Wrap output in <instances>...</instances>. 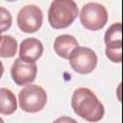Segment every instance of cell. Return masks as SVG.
<instances>
[{"label": "cell", "mask_w": 123, "mask_h": 123, "mask_svg": "<svg viewBox=\"0 0 123 123\" xmlns=\"http://www.w3.org/2000/svg\"><path fill=\"white\" fill-rule=\"evenodd\" d=\"M37 66L36 62H28L18 58L13 62L11 68L12 81L17 86H26L33 83L37 77Z\"/></svg>", "instance_id": "8"}, {"label": "cell", "mask_w": 123, "mask_h": 123, "mask_svg": "<svg viewBox=\"0 0 123 123\" xmlns=\"http://www.w3.org/2000/svg\"><path fill=\"white\" fill-rule=\"evenodd\" d=\"M17 41L12 36L2 35L0 37V56L2 58H12L16 54Z\"/></svg>", "instance_id": "12"}, {"label": "cell", "mask_w": 123, "mask_h": 123, "mask_svg": "<svg viewBox=\"0 0 123 123\" xmlns=\"http://www.w3.org/2000/svg\"><path fill=\"white\" fill-rule=\"evenodd\" d=\"M43 14L36 5H26L17 13V26L24 33H35L42 25Z\"/></svg>", "instance_id": "6"}, {"label": "cell", "mask_w": 123, "mask_h": 123, "mask_svg": "<svg viewBox=\"0 0 123 123\" xmlns=\"http://www.w3.org/2000/svg\"><path fill=\"white\" fill-rule=\"evenodd\" d=\"M80 20L86 29L98 31L106 25L108 21V12L103 5L95 2H89L82 8Z\"/></svg>", "instance_id": "4"}, {"label": "cell", "mask_w": 123, "mask_h": 123, "mask_svg": "<svg viewBox=\"0 0 123 123\" xmlns=\"http://www.w3.org/2000/svg\"><path fill=\"white\" fill-rule=\"evenodd\" d=\"M6 1H8V2H13V1H16V0H6Z\"/></svg>", "instance_id": "14"}, {"label": "cell", "mask_w": 123, "mask_h": 123, "mask_svg": "<svg viewBox=\"0 0 123 123\" xmlns=\"http://www.w3.org/2000/svg\"><path fill=\"white\" fill-rule=\"evenodd\" d=\"M19 106L25 112H38L47 103V94L45 90L37 85H27L20 90L18 95Z\"/></svg>", "instance_id": "3"}, {"label": "cell", "mask_w": 123, "mask_h": 123, "mask_svg": "<svg viewBox=\"0 0 123 123\" xmlns=\"http://www.w3.org/2000/svg\"><path fill=\"white\" fill-rule=\"evenodd\" d=\"M12 25V15L4 7L0 8V32L3 33Z\"/></svg>", "instance_id": "13"}, {"label": "cell", "mask_w": 123, "mask_h": 123, "mask_svg": "<svg viewBox=\"0 0 123 123\" xmlns=\"http://www.w3.org/2000/svg\"><path fill=\"white\" fill-rule=\"evenodd\" d=\"M71 107L81 118L89 121H100L104 116V106L96 95L86 87L77 88L71 98Z\"/></svg>", "instance_id": "1"}, {"label": "cell", "mask_w": 123, "mask_h": 123, "mask_svg": "<svg viewBox=\"0 0 123 123\" xmlns=\"http://www.w3.org/2000/svg\"><path fill=\"white\" fill-rule=\"evenodd\" d=\"M72 69L80 74H88L92 72L97 65L96 53L88 48L78 46L68 58Z\"/></svg>", "instance_id": "5"}, {"label": "cell", "mask_w": 123, "mask_h": 123, "mask_svg": "<svg viewBox=\"0 0 123 123\" xmlns=\"http://www.w3.org/2000/svg\"><path fill=\"white\" fill-rule=\"evenodd\" d=\"M17 109V103L15 95L12 90L1 87L0 88V113L10 115L13 113Z\"/></svg>", "instance_id": "11"}, {"label": "cell", "mask_w": 123, "mask_h": 123, "mask_svg": "<svg viewBox=\"0 0 123 123\" xmlns=\"http://www.w3.org/2000/svg\"><path fill=\"white\" fill-rule=\"evenodd\" d=\"M43 53V45L36 37H28L20 43L19 58L28 62H36Z\"/></svg>", "instance_id": "9"}, {"label": "cell", "mask_w": 123, "mask_h": 123, "mask_svg": "<svg viewBox=\"0 0 123 123\" xmlns=\"http://www.w3.org/2000/svg\"><path fill=\"white\" fill-rule=\"evenodd\" d=\"M106 56L113 62L122 61V25L120 22L109 27L105 33Z\"/></svg>", "instance_id": "7"}, {"label": "cell", "mask_w": 123, "mask_h": 123, "mask_svg": "<svg viewBox=\"0 0 123 123\" xmlns=\"http://www.w3.org/2000/svg\"><path fill=\"white\" fill-rule=\"evenodd\" d=\"M79 13L74 0H53L48 11V21L54 29L70 26Z\"/></svg>", "instance_id": "2"}, {"label": "cell", "mask_w": 123, "mask_h": 123, "mask_svg": "<svg viewBox=\"0 0 123 123\" xmlns=\"http://www.w3.org/2000/svg\"><path fill=\"white\" fill-rule=\"evenodd\" d=\"M78 46L77 39L71 35H60L54 41V50L56 54L62 59H68Z\"/></svg>", "instance_id": "10"}]
</instances>
